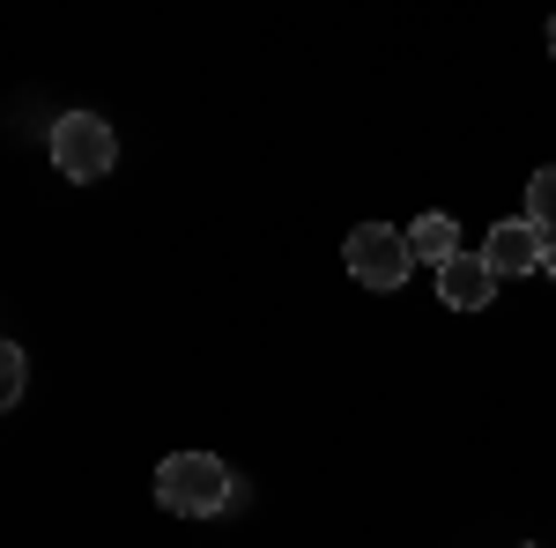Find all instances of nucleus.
I'll return each mask as SVG.
<instances>
[{
	"label": "nucleus",
	"instance_id": "obj_1",
	"mask_svg": "<svg viewBox=\"0 0 556 548\" xmlns=\"http://www.w3.org/2000/svg\"><path fill=\"white\" fill-rule=\"evenodd\" d=\"M238 497H245L238 467H223L215 453H172V460L156 467V505L178 511V519H215Z\"/></svg>",
	"mask_w": 556,
	"mask_h": 548
},
{
	"label": "nucleus",
	"instance_id": "obj_2",
	"mask_svg": "<svg viewBox=\"0 0 556 548\" xmlns=\"http://www.w3.org/2000/svg\"><path fill=\"white\" fill-rule=\"evenodd\" d=\"M45 149H52V170L75 178V186H89V178H104V170L119 164V133L104 127L97 112H67V119H52Z\"/></svg>",
	"mask_w": 556,
	"mask_h": 548
},
{
	"label": "nucleus",
	"instance_id": "obj_3",
	"mask_svg": "<svg viewBox=\"0 0 556 548\" xmlns=\"http://www.w3.org/2000/svg\"><path fill=\"white\" fill-rule=\"evenodd\" d=\"M342 267L364 290H401V282L416 275V245H408V230H393V222H356L349 245H342Z\"/></svg>",
	"mask_w": 556,
	"mask_h": 548
},
{
	"label": "nucleus",
	"instance_id": "obj_4",
	"mask_svg": "<svg viewBox=\"0 0 556 548\" xmlns=\"http://www.w3.org/2000/svg\"><path fill=\"white\" fill-rule=\"evenodd\" d=\"M542 253H549V230H534L527 215L497 222V230L482 238V267H490L497 282H519V275H534V267H542Z\"/></svg>",
	"mask_w": 556,
	"mask_h": 548
},
{
	"label": "nucleus",
	"instance_id": "obj_5",
	"mask_svg": "<svg viewBox=\"0 0 556 548\" xmlns=\"http://www.w3.org/2000/svg\"><path fill=\"white\" fill-rule=\"evenodd\" d=\"M497 296V275L482 267V253H460L438 267V304H453V311H482Z\"/></svg>",
	"mask_w": 556,
	"mask_h": 548
},
{
	"label": "nucleus",
	"instance_id": "obj_6",
	"mask_svg": "<svg viewBox=\"0 0 556 548\" xmlns=\"http://www.w3.org/2000/svg\"><path fill=\"white\" fill-rule=\"evenodd\" d=\"M408 245H416V259L445 267V259H460V222L453 215H416L408 222Z\"/></svg>",
	"mask_w": 556,
	"mask_h": 548
},
{
	"label": "nucleus",
	"instance_id": "obj_7",
	"mask_svg": "<svg viewBox=\"0 0 556 548\" xmlns=\"http://www.w3.org/2000/svg\"><path fill=\"white\" fill-rule=\"evenodd\" d=\"M527 222L556 238V164H542L534 178H527Z\"/></svg>",
	"mask_w": 556,
	"mask_h": 548
},
{
	"label": "nucleus",
	"instance_id": "obj_8",
	"mask_svg": "<svg viewBox=\"0 0 556 548\" xmlns=\"http://www.w3.org/2000/svg\"><path fill=\"white\" fill-rule=\"evenodd\" d=\"M23 379H30V356L8 341V348H0V408H15V400H23Z\"/></svg>",
	"mask_w": 556,
	"mask_h": 548
},
{
	"label": "nucleus",
	"instance_id": "obj_9",
	"mask_svg": "<svg viewBox=\"0 0 556 548\" xmlns=\"http://www.w3.org/2000/svg\"><path fill=\"white\" fill-rule=\"evenodd\" d=\"M542 275H549V282H556V238H549V253H542Z\"/></svg>",
	"mask_w": 556,
	"mask_h": 548
},
{
	"label": "nucleus",
	"instance_id": "obj_10",
	"mask_svg": "<svg viewBox=\"0 0 556 548\" xmlns=\"http://www.w3.org/2000/svg\"><path fill=\"white\" fill-rule=\"evenodd\" d=\"M549 60H556V15H549Z\"/></svg>",
	"mask_w": 556,
	"mask_h": 548
}]
</instances>
